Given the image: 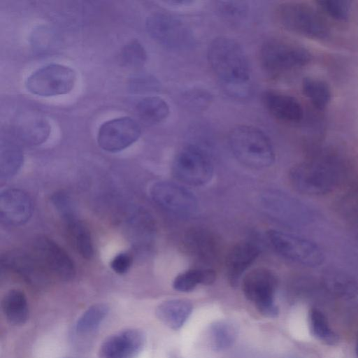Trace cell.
<instances>
[{
  "mask_svg": "<svg viewBox=\"0 0 358 358\" xmlns=\"http://www.w3.org/2000/svg\"><path fill=\"white\" fill-rule=\"evenodd\" d=\"M209 65L222 87L230 96L245 99L251 90V69L247 55L234 38L222 36L209 44Z\"/></svg>",
  "mask_w": 358,
  "mask_h": 358,
  "instance_id": "cell-1",
  "label": "cell"
},
{
  "mask_svg": "<svg viewBox=\"0 0 358 358\" xmlns=\"http://www.w3.org/2000/svg\"><path fill=\"white\" fill-rule=\"evenodd\" d=\"M342 164L332 157H317L294 165L288 178L293 188L306 195L323 196L335 190L343 180Z\"/></svg>",
  "mask_w": 358,
  "mask_h": 358,
  "instance_id": "cell-2",
  "label": "cell"
},
{
  "mask_svg": "<svg viewBox=\"0 0 358 358\" xmlns=\"http://www.w3.org/2000/svg\"><path fill=\"white\" fill-rule=\"evenodd\" d=\"M228 142L235 157L253 169H265L275 161V151L270 138L259 128L238 125L229 133Z\"/></svg>",
  "mask_w": 358,
  "mask_h": 358,
  "instance_id": "cell-3",
  "label": "cell"
},
{
  "mask_svg": "<svg viewBox=\"0 0 358 358\" xmlns=\"http://www.w3.org/2000/svg\"><path fill=\"white\" fill-rule=\"evenodd\" d=\"M275 17L280 25L294 34L318 41L329 38L330 31L325 21L306 3H282L276 8Z\"/></svg>",
  "mask_w": 358,
  "mask_h": 358,
  "instance_id": "cell-4",
  "label": "cell"
},
{
  "mask_svg": "<svg viewBox=\"0 0 358 358\" xmlns=\"http://www.w3.org/2000/svg\"><path fill=\"white\" fill-rule=\"evenodd\" d=\"M312 55L306 48L280 38L265 40L259 50V60L264 71L278 76L308 64Z\"/></svg>",
  "mask_w": 358,
  "mask_h": 358,
  "instance_id": "cell-5",
  "label": "cell"
},
{
  "mask_svg": "<svg viewBox=\"0 0 358 358\" xmlns=\"http://www.w3.org/2000/svg\"><path fill=\"white\" fill-rule=\"evenodd\" d=\"M267 237L279 255L297 264L314 268L324 261L322 249L308 238L276 229L268 230Z\"/></svg>",
  "mask_w": 358,
  "mask_h": 358,
  "instance_id": "cell-6",
  "label": "cell"
},
{
  "mask_svg": "<svg viewBox=\"0 0 358 358\" xmlns=\"http://www.w3.org/2000/svg\"><path fill=\"white\" fill-rule=\"evenodd\" d=\"M146 29L156 42L168 49L187 50L195 43L190 27L178 17L167 13L151 14L147 19Z\"/></svg>",
  "mask_w": 358,
  "mask_h": 358,
  "instance_id": "cell-7",
  "label": "cell"
},
{
  "mask_svg": "<svg viewBox=\"0 0 358 358\" xmlns=\"http://www.w3.org/2000/svg\"><path fill=\"white\" fill-rule=\"evenodd\" d=\"M172 171L175 177L185 185L202 186L213 176V166L208 153L196 145H188L176 155Z\"/></svg>",
  "mask_w": 358,
  "mask_h": 358,
  "instance_id": "cell-8",
  "label": "cell"
},
{
  "mask_svg": "<svg viewBox=\"0 0 358 358\" xmlns=\"http://www.w3.org/2000/svg\"><path fill=\"white\" fill-rule=\"evenodd\" d=\"M277 279L265 268H255L247 273L242 282L245 296L253 302L259 312L267 317H275L278 308L275 303Z\"/></svg>",
  "mask_w": 358,
  "mask_h": 358,
  "instance_id": "cell-9",
  "label": "cell"
},
{
  "mask_svg": "<svg viewBox=\"0 0 358 358\" xmlns=\"http://www.w3.org/2000/svg\"><path fill=\"white\" fill-rule=\"evenodd\" d=\"M76 73L69 66L49 64L38 69L26 80L27 90L41 96H53L69 93L76 82Z\"/></svg>",
  "mask_w": 358,
  "mask_h": 358,
  "instance_id": "cell-10",
  "label": "cell"
},
{
  "mask_svg": "<svg viewBox=\"0 0 358 358\" xmlns=\"http://www.w3.org/2000/svg\"><path fill=\"white\" fill-rule=\"evenodd\" d=\"M152 200L163 209L182 216L194 215L198 208L196 196L185 187L172 182L159 181L150 188Z\"/></svg>",
  "mask_w": 358,
  "mask_h": 358,
  "instance_id": "cell-11",
  "label": "cell"
},
{
  "mask_svg": "<svg viewBox=\"0 0 358 358\" xmlns=\"http://www.w3.org/2000/svg\"><path fill=\"white\" fill-rule=\"evenodd\" d=\"M141 132V127L134 120L122 117L104 122L99 129L97 141L103 150L116 152L135 143Z\"/></svg>",
  "mask_w": 358,
  "mask_h": 358,
  "instance_id": "cell-12",
  "label": "cell"
},
{
  "mask_svg": "<svg viewBox=\"0 0 358 358\" xmlns=\"http://www.w3.org/2000/svg\"><path fill=\"white\" fill-rule=\"evenodd\" d=\"M34 257L46 271L57 278L69 280L76 274V268L66 252L54 241L42 237L34 244Z\"/></svg>",
  "mask_w": 358,
  "mask_h": 358,
  "instance_id": "cell-13",
  "label": "cell"
},
{
  "mask_svg": "<svg viewBox=\"0 0 358 358\" xmlns=\"http://www.w3.org/2000/svg\"><path fill=\"white\" fill-rule=\"evenodd\" d=\"M145 337L138 329L119 331L101 344L99 358H136L144 348Z\"/></svg>",
  "mask_w": 358,
  "mask_h": 358,
  "instance_id": "cell-14",
  "label": "cell"
},
{
  "mask_svg": "<svg viewBox=\"0 0 358 358\" xmlns=\"http://www.w3.org/2000/svg\"><path fill=\"white\" fill-rule=\"evenodd\" d=\"M33 212L29 196L24 191L10 188L0 194V219L10 226H20L29 221Z\"/></svg>",
  "mask_w": 358,
  "mask_h": 358,
  "instance_id": "cell-15",
  "label": "cell"
},
{
  "mask_svg": "<svg viewBox=\"0 0 358 358\" xmlns=\"http://www.w3.org/2000/svg\"><path fill=\"white\" fill-rule=\"evenodd\" d=\"M2 268L14 272L30 283L43 280L47 273L33 254L21 250H11L1 257Z\"/></svg>",
  "mask_w": 358,
  "mask_h": 358,
  "instance_id": "cell-16",
  "label": "cell"
},
{
  "mask_svg": "<svg viewBox=\"0 0 358 358\" xmlns=\"http://www.w3.org/2000/svg\"><path fill=\"white\" fill-rule=\"evenodd\" d=\"M263 102L270 114L282 122L296 123L303 118L301 103L291 95L269 90L263 94Z\"/></svg>",
  "mask_w": 358,
  "mask_h": 358,
  "instance_id": "cell-17",
  "label": "cell"
},
{
  "mask_svg": "<svg viewBox=\"0 0 358 358\" xmlns=\"http://www.w3.org/2000/svg\"><path fill=\"white\" fill-rule=\"evenodd\" d=\"M259 254L257 245L249 241L236 244L229 252L226 259V271L231 286H236L247 269L253 264Z\"/></svg>",
  "mask_w": 358,
  "mask_h": 358,
  "instance_id": "cell-18",
  "label": "cell"
},
{
  "mask_svg": "<svg viewBox=\"0 0 358 358\" xmlns=\"http://www.w3.org/2000/svg\"><path fill=\"white\" fill-rule=\"evenodd\" d=\"M14 134H6L0 145V176L1 179L13 177L23 163V152Z\"/></svg>",
  "mask_w": 358,
  "mask_h": 358,
  "instance_id": "cell-19",
  "label": "cell"
},
{
  "mask_svg": "<svg viewBox=\"0 0 358 358\" xmlns=\"http://www.w3.org/2000/svg\"><path fill=\"white\" fill-rule=\"evenodd\" d=\"M192 303L185 299H170L161 303L156 309L157 318L173 330L180 329L192 312Z\"/></svg>",
  "mask_w": 358,
  "mask_h": 358,
  "instance_id": "cell-20",
  "label": "cell"
},
{
  "mask_svg": "<svg viewBox=\"0 0 358 358\" xmlns=\"http://www.w3.org/2000/svg\"><path fill=\"white\" fill-rule=\"evenodd\" d=\"M1 310L6 320L11 325L22 326L29 319L27 299L20 289H13L5 294L1 300Z\"/></svg>",
  "mask_w": 358,
  "mask_h": 358,
  "instance_id": "cell-21",
  "label": "cell"
},
{
  "mask_svg": "<svg viewBox=\"0 0 358 358\" xmlns=\"http://www.w3.org/2000/svg\"><path fill=\"white\" fill-rule=\"evenodd\" d=\"M136 110L140 120L148 125H154L163 122L170 113L167 102L155 96L142 99L136 104Z\"/></svg>",
  "mask_w": 358,
  "mask_h": 358,
  "instance_id": "cell-22",
  "label": "cell"
},
{
  "mask_svg": "<svg viewBox=\"0 0 358 358\" xmlns=\"http://www.w3.org/2000/svg\"><path fill=\"white\" fill-rule=\"evenodd\" d=\"M237 336L236 327L227 320L215 321L209 327V343L211 348L215 352H222L231 348Z\"/></svg>",
  "mask_w": 358,
  "mask_h": 358,
  "instance_id": "cell-23",
  "label": "cell"
},
{
  "mask_svg": "<svg viewBox=\"0 0 358 358\" xmlns=\"http://www.w3.org/2000/svg\"><path fill=\"white\" fill-rule=\"evenodd\" d=\"M216 274L211 268H192L179 273L173 280V287L180 292L192 291L198 285L213 284Z\"/></svg>",
  "mask_w": 358,
  "mask_h": 358,
  "instance_id": "cell-24",
  "label": "cell"
},
{
  "mask_svg": "<svg viewBox=\"0 0 358 358\" xmlns=\"http://www.w3.org/2000/svg\"><path fill=\"white\" fill-rule=\"evenodd\" d=\"M109 307L98 303L87 308L77 319L74 324L76 334L85 336L94 332L106 318Z\"/></svg>",
  "mask_w": 358,
  "mask_h": 358,
  "instance_id": "cell-25",
  "label": "cell"
},
{
  "mask_svg": "<svg viewBox=\"0 0 358 358\" xmlns=\"http://www.w3.org/2000/svg\"><path fill=\"white\" fill-rule=\"evenodd\" d=\"M75 247L80 255L90 259L94 255L91 234L87 227L76 216L65 220Z\"/></svg>",
  "mask_w": 358,
  "mask_h": 358,
  "instance_id": "cell-26",
  "label": "cell"
},
{
  "mask_svg": "<svg viewBox=\"0 0 358 358\" xmlns=\"http://www.w3.org/2000/svg\"><path fill=\"white\" fill-rule=\"evenodd\" d=\"M302 91L305 96L317 109L323 110L331 99L329 85L320 79L306 77L302 81Z\"/></svg>",
  "mask_w": 358,
  "mask_h": 358,
  "instance_id": "cell-27",
  "label": "cell"
},
{
  "mask_svg": "<svg viewBox=\"0 0 358 358\" xmlns=\"http://www.w3.org/2000/svg\"><path fill=\"white\" fill-rule=\"evenodd\" d=\"M50 132L48 122L42 119L31 120L13 134L19 140L29 145H38L46 141Z\"/></svg>",
  "mask_w": 358,
  "mask_h": 358,
  "instance_id": "cell-28",
  "label": "cell"
},
{
  "mask_svg": "<svg viewBox=\"0 0 358 358\" xmlns=\"http://www.w3.org/2000/svg\"><path fill=\"white\" fill-rule=\"evenodd\" d=\"M309 324L312 334L320 341L329 345L338 342V336L331 329L325 315L320 310H310Z\"/></svg>",
  "mask_w": 358,
  "mask_h": 358,
  "instance_id": "cell-29",
  "label": "cell"
},
{
  "mask_svg": "<svg viewBox=\"0 0 358 358\" xmlns=\"http://www.w3.org/2000/svg\"><path fill=\"white\" fill-rule=\"evenodd\" d=\"M324 282L329 289L342 294H353L357 289L355 280L343 271L327 272L324 275Z\"/></svg>",
  "mask_w": 358,
  "mask_h": 358,
  "instance_id": "cell-30",
  "label": "cell"
},
{
  "mask_svg": "<svg viewBox=\"0 0 358 358\" xmlns=\"http://www.w3.org/2000/svg\"><path fill=\"white\" fill-rule=\"evenodd\" d=\"M120 57L124 65L135 68L144 64L147 59V53L138 40H133L123 48Z\"/></svg>",
  "mask_w": 358,
  "mask_h": 358,
  "instance_id": "cell-31",
  "label": "cell"
},
{
  "mask_svg": "<svg viewBox=\"0 0 358 358\" xmlns=\"http://www.w3.org/2000/svg\"><path fill=\"white\" fill-rule=\"evenodd\" d=\"M217 8L224 19L231 22L243 20L248 13V4L241 1H218Z\"/></svg>",
  "mask_w": 358,
  "mask_h": 358,
  "instance_id": "cell-32",
  "label": "cell"
},
{
  "mask_svg": "<svg viewBox=\"0 0 358 358\" xmlns=\"http://www.w3.org/2000/svg\"><path fill=\"white\" fill-rule=\"evenodd\" d=\"M318 6L331 18L345 21L350 16L351 3L345 0H322L317 1Z\"/></svg>",
  "mask_w": 358,
  "mask_h": 358,
  "instance_id": "cell-33",
  "label": "cell"
},
{
  "mask_svg": "<svg viewBox=\"0 0 358 358\" xmlns=\"http://www.w3.org/2000/svg\"><path fill=\"white\" fill-rule=\"evenodd\" d=\"M210 238L211 237L203 231H192L187 238V244L189 245L191 250L197 255H210L214 248V243Z\"/></svg>",
  "mask_w": 358,
  "mask_h": 358,
  "instance_id": "cell-34",
  "label": "cell"
},
{
  "mask_svg": "<svg viewBox=\"0 0 358 358\" xmlns=\"http://www.w3.org/2000/svg\"><path fill=\"white\" fill-rule=\"evenodd\" d=\"M129 90L134 93L153 92L159 88L157 80L147 75L133 76L129 83Z\"/></svg>",
  "mask_w": 358,
  "mask_h": 358,
  "instance_id": "cell-35",
  "label": "cell"
},
{
  "mask_svg": "<svg viewBox=\"0 0 358 358\" xmlns=\"http://www.w3.org/2000/svg\"><path fill=\"white\" fill-rule=\"evenodd\" d=\"M52 201L64 220L75 216L72 203L65 194L62 192L55 194L52 197Z\"/></svg>",
  "mask_w": 358,
  "mask_h": 358,
  "instance_id": "cell-36",
  "label": "cell"
},
{
  "mask_svg": "<svg viewBox=\"0 0 358 358\" xmlns=\"http://www.w3.org/2000/svg\"><path fill=\"white\" fill-rule=\"evenodd\" d=\"M185 100L192 107L203 108L208 106L211 100V96L203 90H191L185 95Z\"/></svg>",
  "mask_w": 358,
  "mask_h": 358,
  "instance_id": "cell-37",
  "label": "cell"
},
{
  "mask_svg": "<svg viewBox=\"0 0 358 358\" xmlns=\"http://www.w3.org/2000/svg\"><path fill=\"white\" fill-rule=\"evenodd\" d=\"M132 264V257L127 252L116 255L110 262L111 268L118 274L127 273Z\"/></svg>",
  "mask_w": 358,
  "mask_h": 358,
  "instance_id": "cell-38",
  "label": "cell"
},
{
  "mask_svg": "<svg viewBox=\"0 0 358 358\" xmlns=\"http://www.w3.org/2000/svg\"><path fill=\"white\" fill-rule=\"evenodd\" d=\"M344 206H347V210L350 213H358V189L348 192V194L343 198Z\"/></svg>",
  "mask_w": 358,
  "mask_h": 358,
  "instance_id": "cell-39",
  "label": "cell"
},
{
  "mask_svg": "<svg viewBox=\"0 0 358 358\" xmlns=\"http://www.w3.org/2000/svg\"><path fill=\"white\" fill-rule=\"evenodd\" d=\"M169 4L173 6H188L192 4L193 2L192 1L188 0H171L168 2Z\"/></svg>",
  "mask_w": 358,
  "mask_h": 358,
  "instance_id": "cell-40",
  "label": "cell"
},
{
  "mask_svg": "<svg viewBox=\"0 0 358 358\" xmlns=\"http://www.w3.org/2000/svg\"><path fill=\"white\" fill-rule=\"evenodd\" d=\"M356 352H357V357H358V341H357V345H356Z\"/></svg>",
  "mask_w": 358,
  "mask_h": 358,
  "instance_id": "cell-41",
  "label": "cell"
},
{
  "mask_svg": "<svg viewBox=\"0 0 358 358\" xmlns=\"http://www.w3.org/2000/svg\"><path fill=\"white\" fill-rule=\"evenodd\" d=\"M170 358H178V357L177 356H176V355H171L170 357Z\"/></svg>",
  "mask_w": 358,
  "mask_h": 358,
  "instance_id": "cell-42",
  "label": "cell"
}]
</instances>
